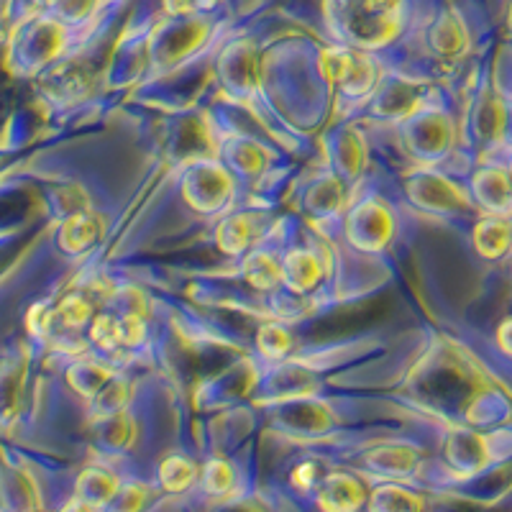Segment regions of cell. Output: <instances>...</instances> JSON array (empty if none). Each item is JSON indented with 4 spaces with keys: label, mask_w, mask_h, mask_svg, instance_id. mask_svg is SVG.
Listing matches in <instances>:
<instances>
[{
    "label": "cell",
    "mask_w": 512,
    "mask_h": 512,
    "mask_svg": "<svg viewBox=\"0 0 512 512\" xmlns=\"http://www.w3.org/2000/svg\"><path fill=\"white\" fill-rule=\"evenodd\" d=\"M474 190L487 216L512 218V175L507 164H489L474 180Z\"/></svg>",
    "instance_id": "cell-1"
},
{
    "label": "cell",
    "mask_w": 512,
    "mask_h": 512,
    "mask_svg": "<svg viewBox=\"0 0 512 512\" xmlns=\"http://www.w3.org/2000/svg\"><path fill=\"white\" fill-rule=\"evenodd\" d=\"M474 246L487 262H500L512 251V218L484 216L474 228Z\"/></svg>",
    "instance_id": "cell-2"
},
{
    "label": "cell",
    "mask_w": 512,
    "mask_h": 512,
    "mask_svg": "<svg viewBox=\"0 0 512 512\" xmlns=\"http://www.w3.org/2000/svg\"><path fill=\"white\" fill-rule=\"evenodd\" d=\"M507 144L512 149V95L507 98Z\"/></svg>",
    "instance_id": "cell-3"
},
{
    "label": "cell",
    "mask_w": 512,
    "mask_h": 512,
    "mask_svg": "<svg viewBox=\"0 0 512 512\" xmlns=\"http://www.w3.org/2000/svg\"><path fill=\"white\" fill-rule=\"evenodd\" d=\"M507 26H510V34H512V6H510V18H507Z\"/></svg>",
    "instance_id": "cell-4"
},
{
    "label": "cell",
    "mask_w": 512,
    "mask_h": 512,
    "mask_svg": "<svg viewBox=\"0 0 512 512\" xmlns=\"http://www.w3.org/2000/svg\"><path fill=\"white\" fill-rule=\"evenodd\" d=\"M507 167H510V175H512V157H510V164H507Z\"/></svg>",
    "instance_id": "cell-5"
}]
</instances>
